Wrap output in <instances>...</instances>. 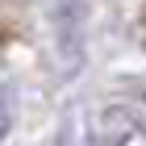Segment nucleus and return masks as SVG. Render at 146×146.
Returning a JSON list of instances; mask_svg holds the SVG:
<instances>
[{"mask_svg": "<svg viewBox=\"0 0 146 146\" xmlns=\"http://www.w3.org/2000/svg\"><path fill=\"white\" fill-rule=\"evenodd\" d=\"M142 38H146V13H142Z\"/></svg>", "mask_w": 146, "mask_h": 146, "instance_id": "f257e3e1", "label": "nucleus"}]
</instances>
